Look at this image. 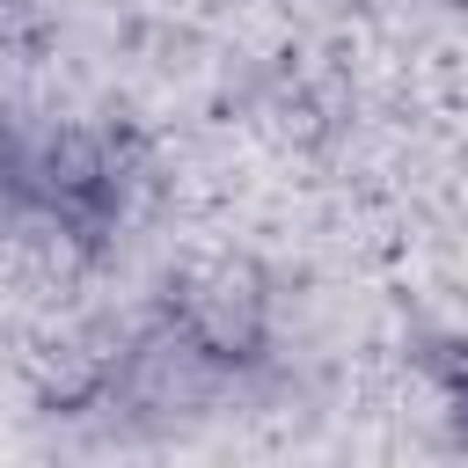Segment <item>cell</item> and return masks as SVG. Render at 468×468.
<instances>
[{
  "label": "cell",
  "mask_w": 468,
  "mask_h": 468,
  "mask_svg": "<svg viewBox=\"0 0 468 468\" xmlns=\"http://www.w3.org/2000/svg\"><path fill=\"white\" fill-rule=\"evenodd\" d=\"M461 7H468V0H461Z\"/></svg>",
  "instance_id": "cell-1"
}]
</instances>
